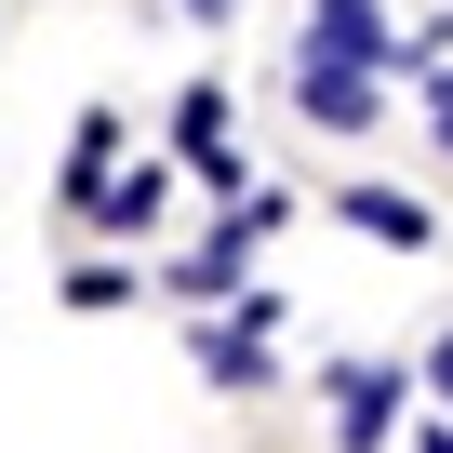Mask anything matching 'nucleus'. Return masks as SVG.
<instances>
[{
    "instance_id": "nucleus-1",
    "label": "nucleus",
    "mask_w": 453,
    "mask_h": 453,
    "mask_svg": "<svg viewBox=\"0 0 453 453\" xmlns=\"http://www.w3.org/2000/svg\"><path fill=\"white\" fill-rule=\"evenodd\" d=\"M400 400H413L400 360H334V453H387L400 440Z\"/></svg>"
},
{
    "instance_id": "nucleus-2",
    "label": "nucleus",
    "mask_w": 453,
    "mask_h": 453,
    "mask_svg": "<svg viewBox=\"0 0 453 453\" xmlns=\"http://www.w3.org/2000/svg\"><path fill=\"white\" fill-rule=\"evenodd\" d=\"M173 160H187L213 200L254 187V173H241V134H226V81H187V94H173Z\"/></svg>"
},
{
    "instance_id": "nucleus-3",
    "label": "nucleus",
    "mask_w": 453,
    "mask_h": 453,
    "mask_svg": "<svg viewBox=\"0 0 453 453\" xmlns=\"http://www.w3.org/2000/svg\"><path fill=\"white\" fill-rule=\"evenodd\" d=\"M294 107H307L320 134H360V120H373L387 94H373V67H360V54H334V41H307V54H294Z\"/></svg>"
},
{
    "instance_id": "nucleus-4",
    "label": "nucleus",
    "mask_w": 453,
    "mask_h": 453,
    "mask_svg": "<svg viewBox=\"0 0 453 453\" xmlns=\"http://www.w3.org/2000/svg\"><path fill=\"white\" fill-rule=\"evenodd\" d=\"M160 213H173V160H134V173H107V187L81 200V226H94V241H147Z\"/></svg>"
},
{
    "instance_id": "nucleus-5",
    "label": "nucleus",
    "mask_w": 453,
    "mask_h": 453,
    "mask_svg": "<svg viewBox=\"0 0 453 453\" xmlns=\"http://www.w3.org/2000/svg\"><path fill=\"white\" fill-rule=\"evenodd\" d=\"M334 213H347V226H360V241H387V254H426V241H440V213H426V200H413V187H347V200H334Z\"/></svg>"
},
{
    "instance_id": "nucleus-6",
    "label": "nucleus",
    "mask_w": 453,
    "mask_h": 453,
    "mask_svg": "<svg viewBox=\"0 0 453 453\" xmlns=\"http://www.w3.org/2000/svg\"><path fill=\"white\" fill-rule=\"evenodd\" d=\"M307 41H334V54H360V67H400L387 0H307Z\"/></svg>"
},
{
    "instance_id": "nucleus-7",
    "label": "nucleus",
    "mask_w": 453,
    "mask_h": 453,
    "mask_svg": "<svg viewBox=\"0 0 453 453\" xmlns=\"http://www.w3.org/2000/svg\"><path fill=\"white\" fill-rule=\"evenodd\" d=\"M187 360H200V373H213V387H267V373H280V360H267V334H254V320H200V334H187Z\"/></svg>"
},
{
    "instance_id": "nucleus-8",
    "label": "nucleus",
    "mask_w": 453,
    "mask_h": 453,
    "mask_svg": "<svg viewBox=\"0 0 453 453\" xmlns=\"http://www.w3.org/2000/svg\"><path fill=\"white\" fill-rule=\"evenodd\" d=\"M107 173H120V107H81V134H67V213H81Z\"/></svg>"
},
{
    "instance_id": "nucleus-9",
    "label": "nucleus",
    "mask_w": 453,
    "mask_h": 453,
    "mask_svg": "<svg viewBox=\"0 0 453 453\" xmlns=\"http://www.w3.org/2000/svg\"><path fill=\"white\" fill-rule=\"evenodd\" d=\"M67 307H81V320L134 307V267H120V254H81V267H67Z\"/></svg>"
},
{
    "instance_id": "nucleus-10",
    "label": "nucleus",
    "mask_w": 453,
    "mask_h": 453,
    "mask_svg": "<svg viewBox=\"0 0 453 453\" xmlns=\"http://www.w3.org/2000/svg\"><path fill=\"white\" fill-rule=\"evenodd\" d=\"M426 387H440V413H453V334H440V347H426Z\"/></svg>"
},
{
    "instance_id": "nucleus-11",
    "label": "nucleus",
    "mask_w": 453,
    "mask_h": 453,
    "mask_svg": "<svg viewBox=\"0 0 453 453\" xmlns=\"http://www.w3.org/2000/svg\"><path fill=\"white\" fill-rule=\"evenodd\" d=\"M173 14H200V27H226V14H241V0H173Z\"/></svg>"
},
{
    "instance_id": "nucleus-12",
    "label": "nucleus",
    "mask_w": 453,
    "mask_h": 453,
    "mask_svg": "<svg viewBox=\"0 0 453 453\" xmlns=\"http://www.w3.org/2000/svg\"><path fill=\"white\" fill-rule=\"evenodd\" d=\"M426 120H440V147H453V67H440V107H426Z\"/></svg>"
}]
</instances>
